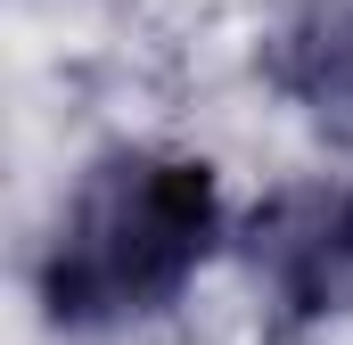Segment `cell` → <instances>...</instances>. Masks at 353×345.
Masks as SVG:
<instances>
[{
    "label": "cell",
    "instance_id": "1",
    "mask_svg": "<svg viewBox=\"0 0 353 345\" xmlns=\"http://www.w3.org/2000/svg\"><path fill=\"white\" fill-rule=\"evenodd\" d=\"M222 247H230L222 172L189 148L115 140L74 172V189L41 230L33 304L58 337H107L173 313L181 288Z\"/></svg>",
    "mask_w": 353,
    "mask_h": 345
},
{
    "label": "cell",
    "instance_id": "2",
    "mask_svg": "<svg viewBox=\"0 0 353 345\" xmlns=\"http://www.w3.org/2000/svg\"><path fill=\"white\" fill-rule=\"evenodd\" d=\"M230 255L263 296L271 337H312L353 321V181L296 172L230 222Z\"/></svg>",
    "mask_w": 353,
    "mask_h": 345
},
{
    "label": "cell",
    "instance_id": "3",
    "mask_svg": "<svg viewBox=\"0 0 353 345\" xmlns=\"http://www.w3.org/2000/svg\"><path fill=\"white\" fill-rule=\"evenodd\" d=\"M255 75L296 115H312L329 132H353V0H304L263 41Z\"/></svg>",
    "mask_w": 353,
    "mask_h": 345
}]
</instances>
